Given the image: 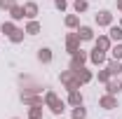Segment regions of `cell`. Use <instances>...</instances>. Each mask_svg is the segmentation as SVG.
Returning <instances> with one entry per match:
<instances>
[{
  "mask_svg": "<svg viewBox=\"0 0 122 119\" xmlns=\"http://www.w3.org/2000/svg\"><path fill=\"white\" fill-rule=\"evenodd\" d=\"M82 103H85V98H82L80 89H73V91H68V105H71V107H75V105H82Z\"/></svg>",
  "mask_w": 122,
  "mask_h": 119,
  "instance_id": "7c38bea8",
  "label": "cell"
},
{
  "mask_svg": "<svg viewBox=\"0 0 122 119\" xmlns=\"http://www.w3.org/2000/svg\"><path fill=\"white\" fill-rule=\"evenodd\" d=\"M24 30H26V35H38V33L42 30V26H40L35 19H28V23H26V28H24Z\"/></svg>",
  "mask_w": 122,
  "mask_h": 119,
  "instance_id": "2e32d148",
  "label": "cell"
},
{
  "mask_svg": "<svg viewBox=\"0 0 122 119\" xmlns=\"http://www.w3.org/2000/svg\"><path fill=\"white\" fill-rule=\"evenodd\" d=\"M80 42H82V40H80V35H77V30H75V33H68V35H66V49H68L71 54L80 49Z\"/></svg>",
  "mask_w": 122,
  "mask_h": 119,
  "instance_id": "277c9868",
  "label": "cell"
},
{
  "mask_svg": "<svg viewBox=\"0 0 122 119\" xmlns=\"http://www.w3.org/2000/svg\"><path fill=\"white\" fill-rule=\"evenodd\" d=\"M120 91H122V82H120V79H113V77H110V79L106 82V93H113V96H117Z\"/></svg>",
  "mask_w": 122,
  "mask_h": 119,
  "instance_id": "8fae6325",
  "label": "cell"
},
{
  "mask_svg": "<svg viewBox=\"0 0 122 119\" xmlns=\"http://www.w3.org/2000/svg\"><path fill=\"white\" fill-rule=\"evenodd\" d=\"M87 7H89V2H87V0H73V9H75L77 14L87 12Z\"/></svg>",
  "mask_w": 122,
  "mask_h": 119,
  "instance_id": "7402d4cb",
  "label": "cell"
},
{
  "mask_svg": "<svg viewBox=\"0 0 122 119\" xmlns=\"http://www.w3.org/2000/svg\"><path fill=\"white\" fill-rule=\"evenodd\" d=\"M110 54H113L115 61H122V42H115V45L110 47Z\"/></svg>",
  "mask_w": 122,
  "mask_h": 119,
  "instance_id": "603a6c76",
  "label": "cell"
},
{
  "mask_svg": "<svg viewBox=\"0 0 122 119\" xmlns=\"http://www.w3.org/2000/svg\"><path fill=\"white\" fill-rule=\"evenodd\" d=\"M63 23H66V28L77 30V26H80V16H77V14H68L66 19H63Z\"/></svg>",
  "mask_w": 122,
  "mask_h": 119,
  "instance_id": "e0dca14e",
  "label": "cell"
},
{
  "mask_svg": "<svg viewBox=\"0 0 122 119\" xmlns=\"http://www.w3.org/2000/svg\"><path fill=\"white\" fill-rule=\"evenodd\" d=\"M45 105L54 112V114H56V117H61V114H63V110H66V107H63V101H61L54 91H47V93H45Z\"/></svg>",
  "mask_w": 122,
  "mask_h": 119,
  "instance_id": "6da1fadb",
  "label": "cell"
},
{
  "mask_svg": "<svg viewBox=\"0 0 122 119\" xmlns=\"http://www.w3.org/2000/svg\"><path fill=\"white\" fill-rule=\"evenodd\" d=\"M87 61H89V54H87V51H82V49H77V51L71 54V68H82Z\"/></svg>",
  "mask_w": 122,
  "mask_h": 119,
  "instance_id": "3957f363",
  "label": "cell"
},
{
  "mask_svg": "<svg viewBox=\"0 0 122 119\" xmlns=\"http://www.w3.org/2000/svg\"><path fill=\"white\" fill-rule=\"evenodd\" d=\"M21 101H24V105H28V107H33V105H42V103H45V98H42L40 93H28V96H21Z\"/></svg>",
  "mask_w": 122,
  "mask_h": 119,
  "instance_id": "ba28073f",
  "label": "cell"
},
{
  "mask_svg": "<svg viewBox=\"0 0 122 119\" xmlns=\"http://www.w3.org/2000/svg\"><path fill=\"white\" fill-rule=\"evenodd\" d=\"M24 16L26 19H35L38 16V2H24Z\"/></svg>",
  "mask_w": 122,
  "mask_h": 119,
  "instance_id": "5bb4252c",
  "label": "cell"
},
{
  "mask_svg": "<svg viewBox=\"0 0 122 119\" xmlns=\"http://www.w3.org/2000/svg\"><path fill=\"white\" fill-rule=\"evenodd\" d=\"M59 119H63V117H59Z\"/></svg>",
  "mask_w": 122,
  "mask_h": 119,
  "instance_id": "836d02e7",
  "label": "cell"
},
{
  "mask_svg": "<svg viewBox=\"0 0 122 119\" xmlns=\"http://www.w3.org/2000/svg\"><path fill=\"white\" fill-rule=\"evenodd\" d=\"M14 5H16V0H0V9H5V12H10Z\"/></svg>",
  "mask_w": 122,
  "mask_h": 119,
  "instance_id": "83f0119b",
  "label": "cell"
},
{
  "mask_svg": "<svg viewBox=\"0 0 122 119\" xmlns=\"http://www.w3.org/2000/svg\"><path fill=\"white\" fill-rule=\"evenodd\" d=\"M73 119H87V110L82 105H75L73 107Z\"/></svg>",
  "mask_w": 122,
  "mask_h": 119,
  "instance_id": "cb8c5ba5",
  "label": "cell"
},
{
  "mask_svg": "<svg viewBox=\"0 0 122 119\" xmlns=\"http://www.w3.org/2000/svg\"><path fill=\"white\" fill-rule=\"evenodd\" d=\"M110 77H113V75H110V70H108V68H103V70H99V82H103V84H106V82L110 79Z\"/></svg>",
  "mask_w": 122,
  "mask_h": 119,
  "instance_id": "4316f807",
  "label": "cell"
},
{
  "mask_svg": "<svg viewBox=\"0 0 122 119\" xmlns=\"http://www.w3.org/2000/svg\"><path fill=\"white\" fill-rule=\"evenodd\" d=\"M77 35H80V40H82V42L94 40V30H92V26H77Z\"/></svg>",
  "mask_w": 122,
  "mask_h": 119,
  "instance_id": "4fadbf2b",
  "label": "cell"
},
{
  "mask_svg": "<svg viewBox=\"0 0 122 119\" xmlns=\"http://www.w3.org/2000/svg\"><path fill=\"white\" fill-rule=\"evenodd\" d=\"M120 26H122V21H120Z\"/></svg>",
  "mask_w": 122,
  "mask_h": 119,
  "instance_id": "d6a6232c",
  "label": "cell"
},
{
  "mask_svg": "<svg viewBox=\"0 0 122 119\" xmlns=\"http://www.w3.org/2000/svg\"><path fill=\"white\" fill-rule=\"evenodd\" d=\"M59 79H61V84L66 87L68 91H73V89H80L82 84L77 82V77H75V70L71 68V70H63V73L59 75Z\"/></svg>",
  "mask_w": 122,
  "mask_h": 119,
  "instance_id": "7a4b0ae2",
  "label": "cell"
},
{
  "mask_svg": "<svg viewBox=\"0 0 122 119\" xmlns=\"http://www.w3.org/2000/svg\"><path fill=\"white\" fill-rule=\"evenodd\" d=\"M99 105H101L103 110H115V107H117V96L106 93V96H101V98H99Z\"/></svg>",
  "mask_w": 122,
  "mask_h": 119,
  "instance_id": "5b68a950",
  "label": "cell"
},
{
  "mask_svg": "<svg viewBox=\"0 0 122 119\" xmlns=\"http://www.w3.org/2000/svg\"><path fill=\"white\" fill-rule=\"evenodd\" d=\"M96 23H99V26H113V14H110L108 9H101V12L96 14Z\"/></svg>",
  "mask_w": 122,
  "mask_h": 119,
  "instance_id": "9c48e42d",
  "label": "cell"
},
{
  "mask_svg": "<svg viewBox=\"0 0 122 119\" xmlns=\"http://www.w3.org/2000/svg\"><path fill=\"white\" fill-rule=\"evenodd\" d=\"M12 119H19V117H12Z\"/></svg>",
  "mask_w": 122,
  "mask_h": 119,
  "instance_id": "1f68e13d",
  "label": "cell"
},
{
  "mask_svg": "<svg viewBox=\"0 0 122 119\" xmlns=\"http://www.w3.org/2000/svg\"><path fill=\"white\" fill-rule=\"evenodd\" d=\"M106 68L110 70V75H120V63H117L115 59H113V61H108V63H106Z\"/></svg>",
  "mask_w": 122,
  "mask_h": 119,
  "instance_id": "484cf974",
  "label": "cell"
},
{
  "mask_svg": "<svg viewBox=\"0 0 122 119\" xmlns=\"http://www.w3.org/2000/svg\"><path fill=\"white\" fill-rule=\"evenodd\" d=\"M73 70H75V77H77L80 84H87V82H92V77H94L92 70H87L85 65H82V68H73Z\"/></svg>",
  "mask_w": 122,
  "mask_h": 119,
  "instance_id": "52a82bcc",
  "label": "cell"
},
{
  "mask_svg": "<svg viewBox=\"0 0 122 119\" xmlns=\"http://www.w3.org/2000/svg\"><path fill=\"white\" fill-rule=\"evenodd\" d=\"M54 5H56V9H59V12H63V9L68 7V0H54Z\"/></svg>",
  "mask_w": 122,
  "mask_h": 119,
  "instance_id": "f1b7e54d",
  "label": "cell"
},
{
  "mask_svg": "<svg viewBox=\"0 0 122 119\" xmlns=\"http://www.w3.org/2000/svg\"><path fill=\"white\" fill-rule=\"evenodd\" d=\"M24 35H26V30H24V28H16L14 33H10L7 37H10V42H14V45H19V42L24 40Z\"/></svg>",
  "mask_w": 122,
  "mask_h": 119,
  "instance_id": "d6986e66",
  "label": "cell"
},
{
  "mask_svg": "<svg viewBox=\"0 0 122 119\" xmlns=\"http://www.w3.org/2000/svg\"><path fill=\"white\" fill-rule=\"evenodd\" d=\"M108 37H110L113 42H122V26H110Z\"/></svg>",
  "mask_w": 122,
  "mask_h": 119,
  "instance_id": "ac0fdd59",
  "label": "cell"
},
{
  "mask_svg": "<svg viewBox=\"0 0 122 119\" xmlns=\"http://www.w3.org/2000/svg\"><path fill=\"white\" fill-rule=\"evenodd\" d=\"M10 16H12V21H19V19H24V7H21V5H14V7L10 9Z\"/></svg>",
  "mask_w": 122,
  "mask_h": 119,
  "instance_id": "44dd1931",
  "label": "cell"
},
{
  "mask_svg": "<svg viewBox=\"0 0 122 119\" xmlns=\"http://www.w3.org/2000/svg\"><path fill=\"white\" fill-rule=\"evenodd\" d=\"M28 119H42V105L28 107Z\"/></svg>",
  "mask_w": 122,
  "mask_h": 119,
  "instance_id": "ffe728a7",
  "label": "cell"
},
{
  "mask_svg": "<svg viewBox=\"0 0 122 119\" xmlns=\"http://www.w3.org/2000/svg\"><path fill=\"white\" fill-rule=\"evenodd\" d=\"M89 61L94 63V65H103V63H106V51L99 49V47H94V49L89 51Z\"/></svg>",
  "mask_w": 122,
  "mask_h": 119,
  "instance_id": "8992f818",
  "label": "cell"
},
{
  "mask_svg": "<svg viewBox=\"0 0 122 119\" xmlns=\"http://www.w3.org/2000/svg\"><path fill=\"white\" fill-rule=\"evenodd\" d=\"M120 75H122V63H120Z\"/></svg>",
  "mask_w": 122,
  "mask_h": 119,
  "instance_id": "4dcf8cb0",
  "label": "cell"
},
{
  "mask_svg": "<svg viewBox=\"0 0 122 119\" xmlns=\"http://www.w3.org/2000/svg\"><path fill=\"white\" fill-rule=\"evenodd\" d=\"M16 26H14V21H5L2 26H0V33H5V35H10V33H14Z\"/></svg>",
  "mask_w": 122,
  "mask_h": 119,
  "instance_id": "d4e9b609",
  "label": "cell"
},
{
  "mask_svg": "<svg viewBox=\"0 0 122 119\" xmlns=\"http://www.w3.org/2000/svg\"><path fill=\"white\" fill-rule=\"evenodd\" d=\"M38 61L40 63H52V49L49 47H40L38 49Z\"/></svg>",
  "mask_w": 122,
  "mask_h": 119,
  "instance_id": "9a60e30c",
  "label": "cell"
},
{
  "mask_svg": "<svg viewBox=\"0 0 122 119\" xmlns=\"http://www.w3.org/2000/svg\"><path fill=\"white\" fill-rule=\"evenodd\" d=\"M94 45L99 47V49H103V51H110V47H113V40H110L108 35H99V37H94Z\"/></svg>",
  "mask_w": 122,
  "mask_h": 119,
  "instance_id": "30bf717a",
  "label": "cell"
},
{
  "mask_svg": "<svg viewBox=\"0 0 122 119\" xmlns=\"http://www.w3.org/2000/svg\"><path fill=\"white\" fill-rule=\"evenodd\" d=\"M117 9H120V12H122V0H117Z\"/></svg>",
  "mask_w": 122,
  "mask_h": 119,
  "instance_id": "f546056e",
  "label": "cell"
}]
</instances>
